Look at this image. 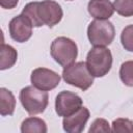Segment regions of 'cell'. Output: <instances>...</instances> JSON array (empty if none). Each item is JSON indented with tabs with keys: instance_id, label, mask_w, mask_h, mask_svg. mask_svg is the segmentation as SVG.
<instances>
[{
	"instance_id": "6da1fadb",
	"label": "cell",
	"mask_w": 133,
	"mask_h": 133,
	"mask_svg": "<svg viewBox=\"0 0 133 133\" xmlns=\"http://www.w3.org/2000/svg\"><path fill=\"white\" fill-rule=\"evenodd\" d=\"M19 99L23 108L30 115H35L44 112L49 103L48 92L33 85L23 87L20 91Z\"/></svg>"
},
{
	"instance_id": "7a4b0ae2",
	"label": "cell",
	"mask_w": 133,
	"mask_h": 133,
	"mask_svg": "<svg viewBox=\"0 0 133 133\" xmlns=\"http://www.w3.org/2000/svg\"><path fill=\"white\" fill-rule=\"evenodd\" d=\"M86 66L94 77H104L112 66V54L106 47H94L86 55Z\"/></svg>"
},
{
	"instance_id": "3957f363",
	"label": "cell",
	"mask_w": 133,
	"mask_h": 133,
	"mask_svg": "<svg viewBox=\"0 0 133 133\" xmlns=\"http://www.w3.org/2000/svg\"><path fill=\"white\" fill-rule=\"evenodd\" d=\"M50 53L59 65L65 68L75 62L78 55V48L73 39L65 36H58L52 42Z\"/></svg>"
},
{
	"instance_id": "277c9868",
	"label": "cell",
	"mask_w": 133,
	"mask_h": 133,
	"mask_svg": "<svg viewBox=\"0 0 133 133\" xmlns=\"http://www.w3.org/2000/svg\"><path fill=\"white\" fill-rule=\"evenodd\" d=\"M94 76L88 71L84 61H78L63 68L62 79L70 85L80 88L81 90H87L94 83Z\"/></svg>"
},
{
	"instance_id": "5b68a950",
	"label": "cell",
	"mask_w": 133,
	"mask_h": 133,
	"mask_svg": "<svg viewBox=\"0 0 133 133\" xmlns=\"http://www.w3.org/2000/svg\"><path fill=\"white\" fill-rule=\"evenodd\" d=\"M113 24L108 20H94L87 27V37L94 47L109 46L114 38Z\"/></svg>"
},
{
	"instance_id": "8992f818",
	"label": "cell",
	"mask_w": 133,
	"mask_h": 133,
	"mask_svg": "<svg viewBox=\"0 0 133 133\" xmlns=\"http://www.w3.org/2000/svg\"><path fill=\"white\" fill-rule=\"evenodd\" d=\"M36 16L43 25L51 28L61 21L63 11L58 2L54 0H43L41 2L36 1Z\"/></svg>"
},
{
	"instance_id": "52a82bcc",
	"label": "cell",
	"mask_w": 133,
	"mask_h": 133,
	"mask_svg": "<svg viewBox=\"0 0 133 133\" xmlns=\"http://www.w3.org/2000/svg\"><path fill=\"white\" fill-rule=\"evenodd\" d=\"M82 104L83 101L77 94L69 90H62L56 96L55 111L58 116L64 117L73 114L78 109H80L82 107Z\"/></svg>"
},
{
	"instance_id": "ba28073f",
	"label": "cell",
	"mask_w": 133,
	"mask_h": 133,
	"mask_svg": "<svg viewBox=\"0 0 133 133\" xmlns=\"http://www.w3.org/2000/svg\"><path fill=\"white\" fill-rule=\"evenodd\" d=\"M30 81L33 86L42 90L49 91L58 86L60 82V75L47 68H36L31 73Z\"/></svg>"
},
{
	"instance_id": "9c48e42d",
	"label": "cell",
	"mask_w": 133,
	"mask_h": 133,
	"mask_svg": "<svg viewBox=\"0 0 133 133\" xmlns=\"http://www.w3.org/2000/svg\"><path fill=\"white\" fill-rule=\"evenodd\" d=\"M32 27L33 26L29 19L21 14L10 20L8 24L9 35L18 43H25L32 35Z\"/></svg>"
},
{
	"instance_id": "30bf717a",
	"label": "cell",
	"mask_w": 133,
	"mask_h": 133,
	"mask_svg": "<svg viewBox=\"0 0 133 133\" xmlns=\"http://www.w3.org/2000/svg\"><path fill=\"white\" fill-rule=\"evenodd\" d=\"M90 116L89 110L82 106L71 115L64 116L62 121L63 130L68 133H80L84 130L85 125Z\"/></svg>"
},
{
	"instance_id": "8fae6325",
	"label": "cell",
	"mask_w": 133,
	"mask_h": 133,
	"mask_svg": "<svg viewBox=\"0 0 133 133\" xmlns=\"http://www.w3.org/2000/svg\"><path fill=\"white\" fill-rule=\"evenodd\" d=\"M87 10L96 20H108L112 17L114 7L109 0H90L87 4Z\"/></svg>"
},
{
	"instance_id": "7c38bea8",
	"label": "cell",
	"mask_w": 133,
	"mask_h": 133,
	"mask_svg": "<svg viewBox=\"0 0 133 133\" xmlns=\"http://www.w3.org/2000/svg\"><path fill=\"white\" fill-rule=\"evenodd\" d=\"M18 59L17 50L10 45H6L4 43L0 46V70L4 71L10 69L15 65Z\"/></svg>"
},
{
	"instance_id": "4fadbf2b",
	"label": "cell",
	"mask_w": 133,
	"mask_h": 133,
	"mask_svg": "<svg viewBox=\"0 0 133 133\" xmlns=\"http://www.w3.org/2000/svg\"><path fill=\"white\" fill-rule=\"evenodd\" d=\"M16 108V98L14 94L5 87L0 88V113L2 116L12 115Z\"/></svg>"
},
{
	"instance_id": "5bb4252c",
	"label": "cell",
	"mask_w": 133,
	"mask_h": 133,
	"mask_svg": "<svg viewBox=\"0 0 133 133\" xmlns=\"http://www.w3.org/2000/svg\"><path fill=\"white\" fill-rule=\"evenodd\" d=\"M48 131L47 124L44 119L35 116H30L25 118L21 124V132L29 133V132H37V133H46Z\"/></svg>"
},
{
	"instance_id": "9a60e30c",
	"label": "cell",
	"mask_w": 133,
	"mask_h": 133,
	"mask_svg": "<svg viewBox=\"0 0 133 133\" xmlns=\"http://www.w3.org/2000/svg\"><path fill=\"white\" fill-rule=\"evenodd\" d=\"M119 78L122 82L130 87H133V60H127L119 68Z\"/></svg>"
},
{
	"instance_id": "2e32d148",
	"label": "cell",
	"mask_w": 133,
	"mask_h": 133,
	"mask_svg": "<svg viewBox=\"0 0 133 133\" xmlns=\"http://www.w3.org/2000/svg\"><path fill=\"white\" fill-rule=\"evenodd\" d=\"M114 10L123 17L133 16V0H114Z\"/></svg>"
},
{
	"instance_id": "e0dca14e",
	"label": "cell",
	"mask_w": 133,
	"mask_h": 133,
	"mask_svg": "<svg viewBox=\"0 0 133 133\" xmlns=\"http://www.w3.org/2000/svg\"><path fill=\"white\" fill-rule=\"evenodd\" d=\"M22 14L29 19L33 27H41L43 24L39 22L37 16H36V1L29 2L25 5V7L22 10Z\"/></svg>"
},
{
	"instance_id": "ac0fdd59",
	"label": "cell",
	"mask_w": 133,
	"mask_h": 133,
	"mask_svg": "<svg viewBox=\"0 0 133 133\" xmlns=\"http://www.w3.org/2000/svg\"><path fill=\"white\" fill-rule=\"evenodd\" d=\"M121 43L125 50L133 52V25L126 26L121 33Z\"/></svg>"
},
{
	"instance_id": "d6986e66",
	"label": "cell",
	"mask_w": 133,
	"mask_h": 133,
	"mask_svg": "<svg viewBox=\"0 0 133 133\" xmlns=\"http://www.w3.org/2000/svg\"><path fill=\"white\" fill-rule=\"evenodd\" d=\"M111 131L113 132H129L133 133V122L129 118H116L112 122Z\"/></svg>"
},
{
	"instance_id": "ffe728a7",
	"label": "cell",
	"mask_w": 133,
	"mask_h": 133,
	"mask_svg": "<svg viewBox=\"0 0 133 133\" xmlns=\"http://www.w3.org/2000/svg\"><path fill=\"white\" fill-rule=\"evenodd\" d=\"M109 131H111V129L109 127V123L105 118H96L90 125V128L88 130L89 133L109 132Z\"/></svg>"
},
{
	"instance_id": "44dd1931",
	"label": "cell",
	"mask_w": 133,
	"mask_h": 133,
	"mask_svg": "<svg viewBox=\"0 0 133 133\" xmlns=\"http://www.w3.org/2000/svg\"><path fill=\"white\" fill-rule=\"evenodd\" d=\"M19 0H0V5L5 9H12L18 5Z\"/></svg>"
},
{
	"instance_id": "7402d4cb",
	"label": "cell",
	"mask_w": 133,
	"mask_h": 133,
	"mask_svg": "<svg viewBox=\"0 0 133 133\" xmlns=\"http://www.w3.org/2000/svg\"><path fill=\"white\" fill-rule=\"evenodd\" d=\"M69 1H71V0H69Z\"/></svg>"
}]
</instances>
